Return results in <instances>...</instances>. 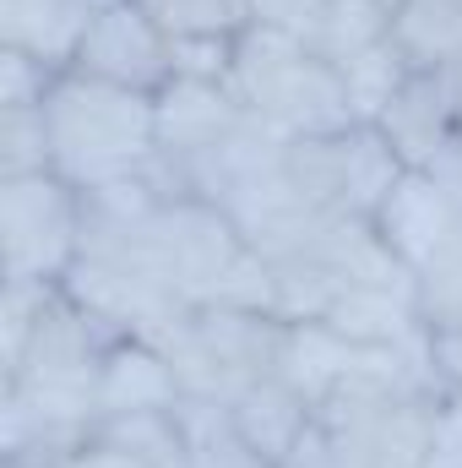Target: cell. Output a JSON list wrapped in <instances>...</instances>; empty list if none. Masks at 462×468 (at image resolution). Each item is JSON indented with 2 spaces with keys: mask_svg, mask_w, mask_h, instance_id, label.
Masks as SVG:
<instances>
[{
  "mask_svg": "<svg viewBox=\"0 0 462 468\" xmlns=\"http://www.w3.org/2000/svg\"><path fill=\"white\" fill-rule=\"evenodd\" d=\"M49 169L77 191H99L158 158V93L120 88L93 71H60L49 99Z\"/></svg>",
  "mask_w": 462,
  "mask_h": 468,
  "instance_id": "cell-1",
  "label": "cell"
},
{
  "mask_svg": "<svg viewBox=\"0 0 462 468\" xmlns=\"http://www.w3.org/2000/svg\"><path fill=\"white\" fill-rule=\"evenodd\" d=\"M224 82L245 115H256L289 142L353 125L343 71L332 60H321L305 38H289V33L261 27V22H250L234 38V60Z\"/></svg>",
  "mask_w": 462,
  "mask_h": 468,
  "instance_id": "cell-2",
  "label": "cell"
},
{
  "mask_svg": "<svg viewBox=\"0 0 462 468\" xmlns=\"http://www.w3.org/2000/svg\"><path fill=\"white\" fill-rule=\"evenodd\" d=\"M283 333L289 322L272 311H234V305H202L180 322V333L163 344L180 398L202 403H234L256 381L283 370Z\"/></svg>",
  "mask_w": 462,
  "mask_h": 468,
  "instance_id": "cell-3",
  "label": "cell"
},
{
  "mask_svg": "<svg viewBox=\"0 0 462 468\" xmlns=\"http://www.w3.org/2000/svg\"><path fill=\"white\" fill-rule=\"evenodd\" d=\"M283 175L321 213L375 218V207L403 180V158L386 147L375 125H343L321 136H294L283 147Z\"/></svg>",
  "mask_w": 462,
  "mask_h": 468,
  "instance_id": "cell-4",
  "label": "cell"
},
{
  "mask_svg": "<svg viewBox=\"0 0 462 468\" xmlns=\"http://www.w3.org/2000/svg\"><path fill=\"white\" fill-rule=\"evenodd\" d=\"M88 207L71 180L55 169L0 180V234H5V278L60 283L82 256Z\"/></svg>",
  "mask_w": 462,
  "mask_h": 468,
  "instance_id": "cell-5",
  "label": "cell"
},
{
  "mask_svg": "<svg viewBox=\"0 0 462 468\" xmlns=\"http://www.w3.org/2000/svg\"><path fill=\"white\" fill-rule=\"evenodd\" d=\"M77 71H93L104 82H120V88L158 93L174 77V38L136 0H115L93 16L82 55H77Z\"/></svg>",
  "mask_w": 462,
  "mask_h": 468,
  "instance_id": "cell-6",
  "label": "cell"
},
{
  "mask_svg": "<svg viewBox=\"0 0 462 468\" xmlns=\"http://www.w3.org/2000/svg\"><path fill=\"white\" fill-rule=\"evenodd\" d=\"M457 110L462 99L452 71H408V82L397 88L386 115L375 120V131L403 158V169H430L457 136Z\"/></svg>",
  "mask_w": 462,
  "mask_h": 468,
  "instance_id": "cell-7",
  "label": "cell"
},
{
  "mask_svg": "<svg viewBox=\"0 0 462 468\" xmlns=\"http://www.w3.org/2000/svg\"><path fill=\"white\" fill-rule=\"evenodd\" d=\"M457 224H462V202L430 169H403L392 197L375 207V229L392 245V256L408 267V278L457 234Z\"/></svg>",
  "mask_w": 462,
  "mask_h": 468,
  "instance_id": "cell-8",
  "label": "cell"
},
{
  "mask_svg": "<svg viewBox=\"0 0 462 468\" xmlns=\"http://www.w3.org/2000/svg\"><path fill=\"white\" fill-rule=\"evenodd\" d=\"M239 120H245V110L229 93V82L169 77L158 88V153L169 164H185V158L207 153L213 142H224Z\"/></svg>",
  "mask_w": 462,
  "mask_h": 468,
  "instance_id": "cell-9",
  "label": "cell"
},
{
  "mask_svg": "<svg viewBox=\"0 0 462 468\" xmlns=\"http://www.w3.org/2000/svg\"><path fill=\"white\" fill-rule=\"evenodd\" d=\"M99 11L82 0H0V49L33 55L49 71H71Z\"/></svg>",
  "mask_w": 462,
  "mask_h": 468,
  "instance_id": "cell-10",
  "label": "cell"
},
{
  "mask_svg": "<svg viewBox=\"0 0 462 468\" xmlns=\"http://www.w3.org/2000/svg\"><path fill=\"white\" fill-rule=\"evenodd\" d=\"M174 403H180V376L169 354L142 338H115L104 354V376H99V420L174 409Z\"/></svg>",
  "mask_w": 462,
  "mask_h": 468,
  "instance_id": "cell-11",
  "label": "cell"
},
{
  "mask_svg": "<svg viewBox=\"0 0 462 468\" xmlns=\"http://www.w3.org/2000/svg\"><path fill=\"white\" fill-rule=\"evenodd\" d=\"M229 414H234V425H239V436H245L272 468H283L289 452L299 447V436H305L316 403H310L289 376H267V381H256L245 398H234Z\"/></svg>",
  "mask_w": 462,
  "mask_h": 468,
  "instance_id": "cell-12",
  "label": "cell"
},
{
  "mask_svg": "<svg viewBox=\"0 0 462 468\" xmlns=\"http://www.w3.org/2000/svg\"><path fill=\"white\" fill-rule=\"evenodd\" d=\"M392 44L414 71H452L462 55V0H386Z\"/></svg>",
  "mask_w": 462,
  "mask_h": 468,
  "instance_id": "cell-13",
  "label": "cell"
},
{
  "mask_svg": "<svg viewBox=\"0 0 462 468\" xmlns=\"http://www.w3.org/2000/svg\"><path fill=\"white\" fill-rule=\"evenodd\" d=\"M386 33H392L386 0H327V16H321V27H316L310 49L343 71L348 60H359L364 49L386 44Z\"/></svg>",
  "mask_w": 462,
  "mask_h": 468,
  "instance_id": "cell-14",
  "label": "cell"
},
{
  "mask_svg": "<svg viewBox=\"0 0 462 468\" xmlns=\"http://www.w3.org/2000/svg\"><path fill=\"white\" fill-rule=\"evenodd\" d=\"M408 60L397 55V44L386 38V44H375V49H364L359 60H348L343 66V93H348V110H353V125H375V120L386 115V104L397 99V88L408 82Z\"/></svg>",
  "mask_w": 462,
  "mask_h": 468,
  "instance_id": "cell-15",
  "label": "cell"
},
{
  "mask_svg": "<svg viewBox=\"0 0 462 468\" xmlns=\"http://www.w3.org/2000/svg\"><path fill=\"white\" fill-rule=\"evenodd\" d=\"M414 305H419L425 333L462 327V224H457V234L414 272Z\"/></svg>",
  "mask_w": 462,
  "mask_h": 468,
  "instance_id": "cell-16",
  "label": "cell"
},
{
  "mask_svg": "<svg viewBox=\"0 0 462 468\" xmlns=\"http://www.w3.org/2000/svg\"><path fill=\"white\" fill-rule=\"evenodd\" d=\"M169 38H234L250 27V0H136Z\"/></svg>",
  "mask_w": 462,
  "mask_h": 468,
  "instance_id": "cell-17",
  "label": "cell"
},
{
  "mask_svg": "<svg viewBox=\"0 0 462 468\" xmlns=\"http://www.w3.org/2000/svg\"><path fill=\"white\" fill-rule=\"evenodd\" d=\"M49 169V125L44 110H0V180Z\"/></svg>",
  "mask_w": 462,
  "mask_h": 468,
  "instance_id": "cell-18",
  "label": "cell"
},
{
  "mask_svg": "<svg viewBox=\"0 0 462 468\" xmlns=\"http://www.w3.org/2000/svg\"><path fill=\"white\" fill-rule=\"evenodd\" d=\"M55 77L60 71H49L44 60L16 55V49H0V110H44Z\"/></svg>",
  "mask_w": 462,
  "mask_h": 468,
  "instance_id": "cell-19",
  "label": "cell"
},
{
  "mask_svg": "<svg viewBox=\"0 0 462 468\" xmlns=\"http://www.w3.org/2000/svg\"><path fill=\"white\" fill-rule=\"evenodd\" d=\"M321 16H327V0H250V22L278 27V33L305 38V44L316 38Z\"/></svg>",
  "mask_w": 462,
  "mask_h": 468,
  "instance_id": "cell-20",
  "label": "cell"
},
{
  "mask_svg": "<svg viewBox=\"0 0 462 468\" xmlns=\"http://www.w3.org/2000/svg\"><path fill=\"white\" fill-rule=\"evenodd\" d=\"M425 468H462V392H446L436 409V436Z\"/></svg>",
  "mask_w": 462,
  "mask_h": 468,
  "instance_id": "cell-21",
  "label": "cell"
},
{
  "mask_svg": "<svg viewBox=\"0 0 462 468\" xmlns=\"http://www.w3.org/2000/svg\"><path fill=\"white\" fill-rule=\"evenodd\" d=\"M430 370H436L441 392H462V327L430 333Z\"/></svg>",
  "mask_w": 462,
  "mask_h": 468,
  "instance_id": "cell-22",
  "label": "cell"
},
{
  "mask_svg": "<svg viewBox=\"0 0 462 468\" xmlns=\"http://www.w3.org/2000/svg\"><path fill=\"white\" fill-rule=\"evenodd\" d=\"M430 175H436V180H441V186H446V191L462 202V142H452V147L430 164Z\"/></svg>",
  "mask_w": 462,
  "mask_h": 468,
  "instance_id": "cell-23",
  "label": "cell"
},
{
  "mask_svg": "<svg viewBox=\"0 0 462 468\" xmlns=\"http://www.w3.org/2000/svg\"><path fill=\"white\" fill-rule=\"evenodd\" d=\"M452 82H457V99H462V55L452 60Z\"/></svg>",
  "mask_w": 462,
  "mask_h": 468,
  "instance_id": "cell-24",
  "label": "cell"
},
{
  "mask_svg": "<svg viewBox=\"0 0 462 468\" xmlns=\"http://www.w3.org/2000/svg\"><path fill=\"white\" fill-rule=\"evenodd\" d=\"M452 142H462V110H457V136H452Z\"/></svg>",
  "mask_w": 462,
  "mask_h": 468,
  "instance_id": "cell-25",
  "label": "cell"
}]
</instances>
